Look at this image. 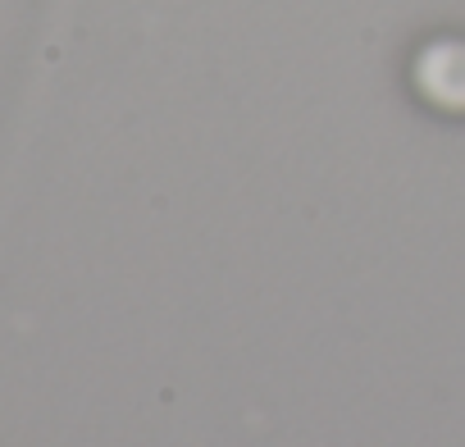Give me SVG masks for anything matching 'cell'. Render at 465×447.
I'll return each instance as SVG.
<instances>
[{"mask_svg":"<svg viewBox=\"0 0 465 447\" xmlns=\"http://www.w3.org/2000/svg\"><path fill=\"white\" fill-rule=\"evenodd\" d=\"M411 87L429 110L465 119V37H429L411 60Z\"/></svg>","mask_w":465,"mask_h":447,"instance_id":"6da1fadb","label":"cell"}]
</instances>
